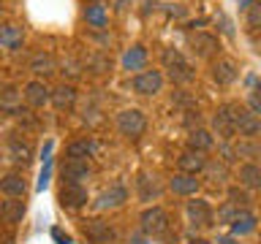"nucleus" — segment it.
Instances as JSON below:
<instances>
[{
	"instance_id": "obj_17",
	"label": "nucleus",
	"mask_w": 261,
	"mask_h": 244,
	"mask_svg": "<svg viewBox=\"0 0 261 244\" xmlns=\"http://www.w3.org/2000/svg\"><path fill=\"white\" fill-rule=\"evenodd\" d=\"M212 79H215L218 84H231L237 79V65L231 60H218L212 65Z\"/></svg>"
},
{
	"instance_id": "obj_34",
	"label": "nucleus",
	"mask_w": 261,
	"mask_h": 244,
	"mask_svg": "<svg viewBox=\"0 0 261 244\" xmlns=\"http://www.w3.org/2000/svg\"><path fill=\"white\" fill-rule=\"evenodd\" d=\"M185 57L177 52V49H166V52H163V63H166V68H171V65H177V63H182Z\"/></svg>"
},
{
	"instance_id": "obj_10",
	"label": "nucleus",
	"mask_w": 261,
	"mask_h": 244,
	"mask_svg": "<svg viewBox=\"0 0 261 244\" xmlns=\"http://www.w3.org/2000/svg\"><path fill=\"white\" fill-rule=\"evenodd\" d=\"M128 198V193H125V187L122 185H112L109 190H103L101 195H98V201H95V206L98 209H117L122 206Z\"/></svg>"
},
{
	"instance_id": "obj_15",
	"label": "nucleus",
	"mask_w": 261,
	"mask_h": 244,
	"mask_svg": "<svg viewBox=\"0 0 261 244\" xmlns=\"http://www.w3.org/2000/svg\"><path fill=\"white\" fill-rule=\"evenodd\" d=\"M0 190H3L8 198H22L24 193H28V185H24V179L19 174H8L0 179Z\"/></svg>"
},
{
	"instance_id": "obj_13",
	"label": "nucleus",
	"mask_w": 261,
	"mask_h": 244,
	"mask_svg": "<svg viewBox=\"0 0 261 244\" xmlns=\"http://www.w3.org/2000/svg\"><path fill=\"white\" fill-rule=\"evenodd\" d=\"M24 217V201L22 198H8L0 203V220L8 225H14V223H19V220Z\"/></svg>"
},
{
	"instance_id": "obj_37",
	"label": "nucleus",
	"mask_w": 261,
	"mask_h": 244,
	"mask_svg": "<svg viewBox=\"0 0 261 244\" xmlns=\"http://www.w3.org/2000/svg\"><path fill=\"white\" fill-rule=\"evenodd\" d=\"M52 146H55L52 141H46V144H44V149H41V158H44V163L52 160V158H49V155H52Z\"/></svg>"
},
{
	"instance_id": "obj_27",
	"label": "nucleus",
	"mask_w": 261,
	"mask_h": 244,
	"mask_svg": "<svg viewBox=\"0 0 261 244\" xmlns=\"http://www.w3.org/2000/svg\"><path fill=\"white\" fill-rule=\"evenodd\" d=\"M30 71L33 73H52L55 71V57L52 54H36L33 57V63H30Z\"/></svg>"
},
{
	"instance_id": "obj_9",
	"label": "nucleus",
	"mask_w": 261,
	"mask_h": 244,
	"mask_svg": "<svg viewBox=\"0 0 261 244\" xmlns=\"http://www.w3.org/2000/svg\"><path fill=\"white\" fill-rule=\"evenodd\" d=\"M63 179L71 182V185H82L85 179H90L87 160H65L63 163Z\"/></svg>"
},
{
	"instance_id": "obj_45",
	"label": "nucleus",
	"mask_w": 261,
	"mask_h": 244,
	"mask_svg": "<svg viewBox=\"0 0 261 244\" xmlns=\"http://www.w3.org/2000/svg\"><path fill=\"white\" fill-rule=\"evenodd\" d=\"M0 14H3V8H0Z\"/></svg>"
},
{
	"instance_id": "obj_44",
	"label": "nucleus",
	"mask_w": 261,
	"mask_h": 244,
	"mask_svg": "<svg viewBox=\"0 0 261 244\" xmlns=\"http://www.w3.org/2000/svg\"><path fill=\"white\" fill-rule=\"evenodd\" d=\"M242 3H245V6H253V0H242Z\"/></svg>"
},
{
	"instance_id": "obj_18",
	"label": "nucleus",
	"mask_w": 261,
	"mask_h": 244,
	"mask_svg": "<svg viewBox=\"0 0 261 244\" xmlns=\"http://www.w3.org/2000/svg\"><path fill=\"white\" fill-rule=\"evenodd\" d=\"M93 155H95V141H87V138L68 144V149H65L68 160H85V158H93Z\"/></svg>"
},
{
	"instance_id": "obj_30",
	"label": "nucleus",
	"mask_w": 261,
	"mask_h": 244,
	"mask_svg": "<svg viewBox=\"0 0 261 244\" xmlns=\"http://www.w3.org/2000/svg\"><path fill=\"white\" fill-rule=\"evenodd\" d=\"M237 215H240V209H237L234 203H226V206L218 211V223H234Z\"/></svg>"
},
{
	"instance_id": "obj_4",
	"label": "nucleus",
	"mask_w": 261,
	"mask_h": 244,
	"mask_svg": "<svg viewBox=\"0 0 261 244\" xmlns=\"http://www.w3.org/2000/svg\"><path fill=\"white\" fill-rule=\"evenodd\" d=\"M57 201H60L63 209H82L87 203V190L82 185H71V182H63L60 193H57Z\"/></svg>"
},
{
	"instance_id": "obj_2",
	"label": "nucleus",
	"mask_w": 261,
	"mask_h": 244,
	"mask_svg": "<svg viewBox=\"0 0 261 244\" xmlns=\"http://www.w3.org/2000/svg\"><path fill=\"white\" fill-rule=\"evenodd\" d=\"M142 231L147 236H161L169 231V215L163 211L161 206H152V209H144L142 211Z\"/></svg>"
},
{
	"instance_id": "obj_25",
	"label": "nucleus",
	"mask_w": 261,
	"mask_h": 244,
	"mask_svg": "<svg viewBox=\"0 0 261 244\" xmlns=\"http://www.w3.org/2000/svg\"><path fill=\"white\" fill-rule=\"evenodd\" d=\"M85 19H87V24H93V27H103L106 24V8L101 3L87 6L85 8Z\"/></svg>"
},
{
	"instance_id": "obj_36",
	"label": "nucleus",
	"mask_w": 261,
	"mask_h": 244,
	"mask_svg": "<svg viewBox=\"0 0 261 244\" xmlns=\"http://www.w3.org/2000/svg\"><path fill=\"white\" fill-rule=\"evenodd\" d=\"M46 182H49V163H44V168H41V176H38V185H36V190L41 193L46 187Z\"/></svg>"
},
{
	"instance_id": "obj_28",
	"label": "nucleus",
	"mask_w": 261,
	"mask_h": 244,
	"mask_svg": "<svg viewBox=\"0 0 261 244\" xmlns=\"http://www.w3.org/2000/svg\"><path fill=\"white\" fill-rule=\"evenodd\" d=\"M30 146L28 144H19V141H11V160H16V163H30L33 158H30Z\"/></svg>"
},
{
	"instance_id": "obj_41",
	"label": "nucleus",
	"mask_w": 261,
	"mask_h": 244,
	"mask_svg": "<svg viewBox=\"0 0 261 244\" xmlns=\"http://www.w3.org/2000/svg\"><path fill=\"white\" fill-rule=\"evenodd\" d=\"M218 244H237V241H234V236H226V239H220Z\"/></svg>"
},
{
	"instance_id": "obj_32",
	"label": "nucleus",
	"mask_w": 261,
	"mask_h": 244,
	"mask_svg": "<svg viewBox=\"0 0 261 244\" xmlns=\"http://www.w3.org/2000/svg\"><path fill=\"white\" fill-rule=\"evenodd\" d=\"M204 171H210V176L215 179V182H223L226 179V166L223 163H207V168Z\"/></svg>"
},
{
	"instance_id": "obj_14",
	"label": "nucleus",
	"mask_w": 261,
	"mask_h": 244,
	"mask_svg": "<svg viewBox=\"0 0 261 244\" xmlns=\"http://www.w3.org/2000/svg\"><path fill=\"white\" fill-rule=\"evenodd\" d=\"M191 46H193V52L199 57H210L212 52H218V49H220L218 38L210 36V33H196V36L191 38Z\"/></svg>"
},
{
	"instance_id": "obj_31",
	"label": "nucleus",
	"mask_w": 261,
	"mask_h": 244,
	"mask_svg": "<svg viewBox=\"0 0 261 244\" xmlns=\"http://www.w3.org/2000/svg\"><path fill=\"white\" fill-rule=\"evenodd\" d=\"M248 24L250 27H261V0H256V3L248 8Z\"/></svg>"
},
{
	"instance_id": "obj_38",
	"label": "nucleus",
	"mask_w": 261,
	"mask_h": 244,
	"mask_svg": "<svg viewBox=\"0 0 261 244\" xmlns=\"http://www.w3.org/2000/svg\"><path fill=\"white\" fill-rule=\"evenodd\" d=\"M250 109H253V114H261V98L258 95L250 98Z\"/></svg>"
},
{
	"instance_id": "obj_42",
	"label": "nucleus",
	"mask_w": 261,
	"mask_h": 244,
	"mask_svg": "<svg viewBox=\"0 0 261 244\" xmlns=\"http://www.w3.org/2000/svg\"><path fill=\"white\" fill-rule=\"evenodd\" d=\"M191 244H210V241H204V239H193Z\"/></svg>"
},
{
	"instance_id": "obj_1",
	"label": "nucleus",
	"mask_w": 261,
	"mask_h": 244,
	"mask_svg": "<svg viewBox=\"0 0 261 244\" xmlns=\"http://www.w3.org/2000/svg\"><path fill=\"white\" fill-rule=\"evenodd\" d=\"M117 128H120L122 136L139 138V136L147 130V117H144L139 109H125V111L117 114Z\"/></svg>"
},
{
	"instance_id": "obj_22",
	"label": "nucleus",
	"mask_w": 261,
	"mask_h": 244,
	"mask_svg": "<svg viewBox=\"0 0 261 244\" xmlns=\"http://www.w3.org/2000/svg\"><path fill=\"white\" fill-rule=\"evenodd\" d=\"M73 101H76V89H73L71 84H63L52 93V103L57 106V109H71Z\"/></svg>"
},
{
	"instance_id": "obj_16",
	"label": "nucleus",
	"mask_w": 261,
	"mask_h": 244,
	"mask_svg": "<svg viewBox=\"0 0 261 244\" xmlns=\"http://www.w3.org/2000/svg\"><path fill=\"white\" fill-rule=\"evenodd\" d=\"M144 65H147V49L144 46H130L122 54V68L125 71H142Z\"/></svg>"
},
{
	"instance_id": "obj_11",
	"label": "nucleus",
	"mask_w": 261,
	"mask_h": 244,
	"mask_svg": "<svg viewBox=\"0 0 261 244\" xmlns=\"http://www.w3.org/2000/svg\"><path fill=\"white\" fill-rule=\"evenodd\" d=\"M177 166L182 174H199V171L207 168V158H204V152H193V149H188L179 155V160H177Z\"/></svg>"
},
{
	"instance_id": "obj_21",
	"label": "nucleus",
	"mask_w": 261,
	"mask_h": 244,
	"mask_svg": "<svg viewBox=\"0 0 261 244\" xmlns=\"http://www.w3.org/2000/svg\"><path fill=\"white\" fill-rule=\"evenodd\" d=\"M210 146H212L210 130H201V128L191 130V136H188V149H193V152H207Z\"/></svg>"
},
{
	"instance_id": "obj_29",
	"label": "nucleus",
	"mask_w": 261,
	"mask_h": 244,
	"mask_svg": "<svg viewBox=\"0 0 261 244\" xmlns=\"http://www.w3.org/2000/svg\"><path fill=\"white\" fill-rule=\"evenodd\" d=\"M237 158H253V155H261V146L258 144H248V141H242L240 146L234 149Z\"/></svg>"
},
{
	"instance_id": "obj_5",
	"label": "nucleus",
	"mask_w": 261,
	"mask_h": 244,
	"mask_svg": "<svg viewBox=\"0 0 261 244\" xmlns=\"http://www.w3.org/2000/svg\"><path fill=\"white\" fill-rule=\"evenodd\" d=\"M234 128L240 130V136H245V138H253V136L261 133L258 117L248 109H240V106H234Z\"/></svg>"
},
{
	"instance_id": "obj_40",
	"label": "nucleus",
	"mask_w": 261,
	"mask_h": 244,
	"mask_svg": "<svg viewBox=\"0 0 261 244\" xmlns=\"http://www.w3.org/2000/svg\"><path fill=\"white\" fill-rule=\"evenodd\" d=\"M130 244H147V239H144V236H134V239H130Z\"/></svg>"
},
{
	"instance_id": "obj_33",
	"label": "nucleus",
	"mask_w": 261,
	"mask_h": 244,
	"mask_svg": "<svg viewBox=\"0 0 261 244\" xmlns=\"http://www.w3.org/2000/svg\"><path fill=\"white\" fill-rule=\"evenodd\" d=\"M228 198H231V203H234V206H240V203L245 206V203L250 201V198H248V193H245V190H240V187H231V190H228Z\"/></svg>"
},
{
	"instance_id": "obj_20",
	"label": "nucleus",
	"mask_w": 261,
	"mask_h": 244,
	"mask_svg": "<svg viewBox=\"0 0 261 244\" xmlns=\"http://www.w3.org/2000/svg\"><path fill=\"white\" fill-rule=\"evenodd\" d=\"M24 98H28L30 106H44L49 98H52V93H49L41 81H30V84L24 87Z\"/></svg>"
},
{
	"instance_id": "obj_39",
	"label": "nucleus",
	"mask_w": 261,
	"mask_h": 244,
	"mask_svg": "<svg viewBox=\"0 0 261 244\" xmlns=\"http://www.w3.org/2000/svg\"><path fill=\"white\" fill-rule=\"evenodd\" d=\"M3 93H6L3 98H6V101H8V103H11V101H14V89H11V87H6V89H3Z\"/></svg>"
},
{
	"instance_id": "obj_43",
	"label": "nucleus",
	"mask_w": 261,
	"mask_h": 244,
	"mask_svg": "<svg viewBox=\"0 0 261 244\" xmlns=\"http://www.w3.org/2000/svg\"><path fill=\"white\" fill-rule=\"evenodd\" d=\"M256 93H258V98H261V81H258V84H256Z\"/></svg>"
},
{
	"instance_id": "obj_8",
	"label": "nucleus",
	"mask_w": 261,
	"mask_h": 244,
	"mask_svg": "<svg viewBox=\"0 0 261 244\" xmlns=\"http://www.w3.org/2000/svg\"><path fill=\"white\" fill-rule=\"evenodd\" d=\"M185 215H188V220H191L193 225H212V209H210L207 201H199V198L188 201Z\"/></svg>"
},
{
	"instance_id": "obj_6",
	"label": "nucleus",
	"mask_w": 261,
	"mask_h": 244,
	"mask_svg": "<svg viewBox=\"0 0 261 244\" xmlns=\"http://www.w3.org/2000/svg\"><path fill=\"white\" fill-rule=\"evenodd\" d=\"M212 128H215V133L220 138H231L237 133V128H234V106L231 103L220 106V109L215 111V117H212Z\"/></svg>"
},
{
	"instance_id": "obj_26",
	"label": "nucleus",
	"mask_w": 261,
	"mask_h": 244,
	"mask_svg": "<svg viewBox=\"0 0 261 244\" xmlns=\"http://www.w3.org/2000/svg\"><path fill=\"white\" fill-rule=\"evenodd\" d=\"M169 76H171V81H179V84L191 81V79H193V68H191V63L182 60V63L171 65V68H169Z\"/></svg>"
},
{
	"instance_id": "obj_12",
	"label": "nucleus",
	"mask_w": 261,
	"mask_h": 244,
	"mask_svg": "<svg viewBox=\"0 0 261 244\" xmlns=\"http://www.w3.org/2000/svg\"><path fill=\"white\" fill-rule=\"evenodd\" d=\"M169 187H171V193H177V195H196L199 193V179L193 174H182V171H179V174L171 176Z\"/></svg>"
},
{
	"instance_id": "obj_24",
	"label": "nucleus",
	"mask_w": 261,
	"mask_h": 244,
	"mask_svg": "<svg viewBox=\"0 0 261 244\" xmlns=\"http://www.w3.org/2000/svg\"><path fill=\"white\" fill-rule=\"evenodd\" d=\"M240 182L245 187H261V168L253 166V163H245L240 168Z\"/></svg>"
},
{
	"instance_id": "obj_23",
	"label": "nucleus",
	"mask_w": 261,
	"mask_h": 244,
	"mask_svg": "<svg viewBox=\"0 0 261 244\" xmlns=\"http://www.w3.org/2000/svg\"><path fill=\"white\" fill-rule=\"evenodd\" d=\"M19 44H22V27H16V24H6V27H0V46L16 49Z\"/></svg>"
},
{
	"instance_id": "obj_19",
	"label": "nucleus",
	"mask_w": 261,
	"mask_h": 244,
	"mask_svg": "<svg viewBox=\"0 0 261 244\" xmlns=\"http://www.w3.org/2000/svg\"><path fill=\"white\" fill-rule=\"evenodd\" d=\"M253 228H256V215L248 209H242L231 223V236H245V233H250Z\"/></svg>"
},
{
	"instance_id": "obj_3",
	"label": "nucleus",
	"mask_w": 261,
	"mask_h": 244,
	"mask_svg": "<svg viewBox=\"0 0 261 244\" xmlns=\"http://www.w3.org/2000/svg\"><path fill=\"white\" fill-rule=\"evenodd\" d=\"M82 233H85L93 244H112V241H114L112 225L103 223V220H98V217L85 220V223H82Z\"/></svg>"
},
{
	"instance_id": "obj_35",
	"label": "nucleus",
	"mask_w": 261,
	"mask_h": 244,
	"mask_svg": "<svg viewBox=\"0 0 261 244\" xmlns=\"http://www.w3.org/2000/svg\"><path fill=\"white\" fill-rule=\"evenodd\" d=\"M52 239H55L57 244H71V236L63 233V228H52Z\"/></svg>"
},
{
	"instance_id": "obj_7",
	"label": "nucleus",
	"mask_w": 261,
	"mask_h": 244,
	"mask_svg": "<svg viewBox=\"0 0 261 244\" xmlns=\"http://www.w3.org/2000/svg\"><path fill=\"white\" fill-rule=\"evenodd\" d=\"M161 87H163L161 71H142L134 79V89L139 95H155V93H161Z\"/></svg>"
}]
</instances>
